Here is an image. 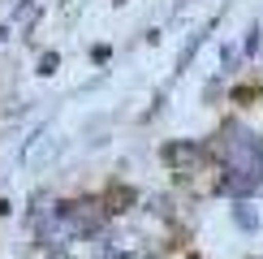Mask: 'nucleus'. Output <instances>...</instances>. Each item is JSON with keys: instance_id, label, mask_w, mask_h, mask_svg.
Returning <instances> with one entry per match:
<instances>
[{"instance_id": "nucleus-1", "label": "nucleus", "mask_w": 263, "mask_h": 259, "mask_svg": "<svg viewBox=\"0 0 263 259\" xmlns=\"http://www.w3.org/2000/svg\"><path fill=\"white\" fill-rule=\"evenodd\" d=\"M220 156H224V177H220V190L224 194H250L263 181L259 138L246 134L242 125H229V138L220 143Z\"/></svg>"}]
</instances>
